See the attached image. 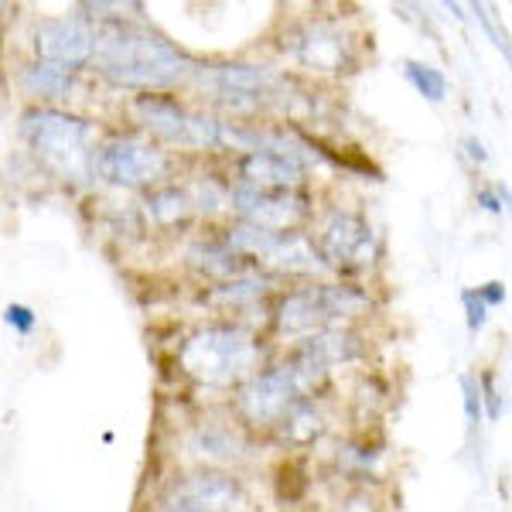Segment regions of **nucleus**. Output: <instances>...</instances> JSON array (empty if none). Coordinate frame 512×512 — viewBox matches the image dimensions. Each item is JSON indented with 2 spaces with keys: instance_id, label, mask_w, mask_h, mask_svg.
Listing matches in <instances>:
<instances>
[{
  "instance_id": "obj_27",
  "label": "nucleus",
  "mask_w": 512,
  "mask_h": 512,
  "mask_svg": "<svg viewBox=\"0 0 512 512\" xmlns=\"http://www.w3.org/2000/svg\"><path fill=\"white\" fill-rule=\"evenodd\" d=\"M465 147H468V158H472V161H478V164H485V161H489V154H485V147H482V140H465Z\"/></svg>"
},
{
  "instance_id": "obj_24",
  "label": "nucleus",
  "mask_w": 512,
  "mask_h": 512,
  "mask_svg": "<svg viewBox=\"0 0 512 512\" xmlns=\"http://www.w3.org/2000/svg\"><path fill=\"white\" fill-rule=\"evenodd\" d=\"M478 291V297H482L489 308H495V304H502L506 301V287L499 284V280H492V284H482V287H475Z\"/></svg>"
},
{
  "instance_id": "obj_6",
  "label": "nucleus",
  "mask_w": 512,
  "mask_h": 512,
  "mask_svg": "<svg viewBox=\"0 0 512 512\" xmlns=\"http://www.w3.org/2000/svg\"><path fill=\"white\" fill-rule=\"evenodd\" d=\"M137 117L144 127H151L158 137L178 147H219L222 140H226L222 123H216L212 117H202V113L185 110V106H178L175 99H168V96H140Z\"/></svg>"
},
{
  "instance_id": "obj_9",
  "label": "nucleus",
  "mask_w": 512,
  "mask_h": 512,
  "mask_svg": "<svg viewBox=\"0 0 512 512\" xmlns=\"http://www.w3.org/2000/svg\"><path fill=\"white\" fill-rule=\"evenodd\" d=\"M96 38L99 31H93L82 14H65V18L41 21L35 31V48L41 55V62L62 65V69H79L96 55Z\"/></svg>"
},
{
  "instance_id": "obj_8",
  "label": "nucleus",
  "mask_w": 512,
  "mask_h": 512,
  "mask_svg": "<svg viewBox=\"0 0 512 512\" xmlns=\"http://www.w3.org/2000/svg\"><path fill=\"white\" fill-rule=\"evenodd\" d=\"M243 489L229 475H185L161 499V512H243Z\"/></svg>"
},
{
  "instance_id": "obj_14",
  "label": "nucleus",
  "mask_w": 512,
  "mask_h": 512,
  "mask_svg": "<svg viewBox=\"0 0 512 512\" xmlns=\"http://www.w3.org/2000/svg\"><path fill=\"white\" fill-rule=\"evenodd\" d=\"M359 338L352 332H342V328H328V332H318V335H308L301 345H297V352L291 359L301 362L304 369H308L311 376L325 379L332 373L335 366H345V362H355L359 359Z\"/></svg>"
},
{
  "instance_id": "obj_3",
  "label": "nucleus",
  "mask_w": 512,
  "mask_h": 512,
  "mask_svg": "<svg viewBox=\"0 0 512 512\" xmlns=\"http://www.w3.org/2000/svg\"><path fill=\"white\" fill-rule=\"evenodd\" d=\"M256 359H260V345L236 325L202 328L178 352L181 369L202 386H233L253 373Z\"/></svg>"
},
{
  "instance_id": "obj_13",
  "label": "nucleus",
  "mask_w": 512,
  "mask_h": 512,
  "mask_svg": "<svg viewBox=\"0 0 512 512\" xmlns=\"http://www.w3.org/2000/svg\"><path fill=\"white\" fill-rule=\"evenodd\" d=\"M209 82L236 110H253L267 96H274V89L280 86V79L270 69H263V65H243V62L216 65L209 72Z\"/></svg>"
},
{
  "instance_id": "obj_12",
  "label": "nucleus",
  "mask_w": 512,
  "mask_h": 512,
  "mask_svg": "<svg viewBox=\"0 0 512 512\" xmlns=\"http://www.w3.org/2000/svg\"><path fill=\"white\" fill-rule=\"evenodd\" d=\"M291 55L308 69L342 72L352 65V38L335 21H311L291 38Z\"/></svg>"
},
{
  "instance_id": "obj_23",
  "label": "nucleus",
  "mask_w": 512,
  "mask_h": 512,
  "mask_svg": "<svg viewBox=\"0 0 512 512\" xmlns=\"http://www.w3.org/2000/svg\"><path fill=\"white\" fill-rule=\"evenodd\" d=\"M4 321L21 335H28L31 328H35V315H31V308H24V304H11V308L4 311Z\"/></svg>"
},
{
  "instance_id": "obj_18",
  "label": "nucleus",
  "mask_w": 512,
  "mask_h": 512,
  "mask_svg": "<svg viewBox=\"0 0 512 512\" xmlns=\"http://www.w3.org/2000/svg\"><path fill=\"white\" fill-rule=\"evenodd\" d=\"M24 89L41 99H59L69 89V69L52 62H35L31 69H24Z\"/></svg>"
},
{
  "instance_id": "obj_28",
  "label": "nucleus",
  "mask_w": 512,
  "mask_h": 512,
  "mask_svg": "<svg viewBox=\"0 0 512 512\" xmlns=\"http://www.w3.org/2000/svg\"><path fill=\"white\" fill-rule=\"evenodd\" d=\"M495 192H499V198H502V205H509V212H512V192L506 185H495Z\"/></svg>"
},
{
  "instance_id": "obj_2",
  "label": "nucleus",
  "mask_w": 512,
  "mask_h": 512,
  "mask_svg": "<svg viewBox=\"0 0 512 512\" xmlns=\"http://www.w3.org/2000/svg\"><path fill=\"white\" fill-rule=\"evenodd\" d=\"M21 134L35 158L62 181H89L96 175L93 123L59 110H28L21 117Z\"/></svg>"
},
{
  "instance_id": "obj_11",
  "label": "nucleus",
  "mask_w": 512,
  "mask_h": 512,
  "mask_svg": "<svg viewBox=\"0 0 512 512\" xmlns=\"http://www.w3.org/2000/svg\"><path fill=\"white\" fill-rule=\"evenodd\" d=\"M233 205L250 226L270 229V233H287L304 219V198L291 188H233Z\"/></svg>"
},
{
  "instance_id": "obj_7",
  "label": "nucleus",
  "mask_w": 512,
  "mask_h": 512,
  "mask_svg": "<svg viewBox=\"0 0 512 512\" xmlns=\"http://www.w3.org/2000/svg\"><path fill=\"white\" fill-rule=\"evenodd\" d=\"M168 158L154 144H144L137 137H117L99 147L96 154V175L120 188H140L164 178Z\"/></svg>"
},
{
  "instance_id": "obj_15",
  "label": "nucleus",
  "mask_w": 512,
  "mask_h": 512,
  "mask_svg": "<svg viewBox=\"0 0 512 512\" xmlns=\"http://www.w3.org/2000/svg\"><path fill=\"white\" fill-rule=\"evenodd\" d=\"M304 178V164L284 151H246L239 161V185L250 188H294Z\"/></svg>"
},
{
  "instance_id": "obj_19",
  "label": "nucleus",
  "mask_w": 512,
  "mask_h": 512,
  "mask_svg": "<svg viewBox=\"0 0 512 512\" xmlns=\"http://www.w3.org/2000/svg\"><path fill=\"white\" fill-rule=\"evenodd\" d=\"M403 76H407V82L417 89L420 96L431 99V103H441V99L448 96V79H444V72L434 69V65H427V62H403Z\"/></svg>"
},
{
  "instance_id": "obj_25",
  "label": "nucleus",
  "mask_w": 512,
  "mask_h": 512,
  "mask_svg": "<svg viewBox=\"0 0 512 512\" xmlns=\"http://www.w3.org/2000/svg\"><path fill=\"white\" fill-rule=\"evenodd\" d=\"M482 393H485V407H489V417H499V393L492 386V376H482Z\"/></svg>"
},
{
  "instance_id": "obj_1",
  "label": "nucleus",
  "mask_w": 512,
  "mask_h": 512,
  "mask_svg": "<svg viewBox=\"0 0 512 512\" xmlns=\"http://www.w3.org/2000/svg\"><path fill=\"white\" fill-rule=\"evenodd\" d=\"M96 62L110 82L130 89H161L185 76V55L171 41L137 24H103L96 38Z\"/></svg>"
},
{
  "instance_id": "obj_10",
  "label": "nucleus",
  "mask_w": 512,
  "mask_h": 512,
  "mask_svg": "<svg viewBox=\"0 0 512 512\" xmlns=\"http://www.w3.org/2000/svg\"><path fill=\"white\" fill-rule=\"evenodd\" d=\"M318 250L325 256V263L342 270H362L376 260V233L362 216L355 212H335L325 222L318 239Z\"/></svg>"
},
{
  "instance_id": "obj_5",
  "label": "nucleus",
  "mask_w": 512,
  "mask_h": 512,
  "mask_svg": "<svg viewBox=\"0 0 512 512\" xmlns=\"http://www.w3.org/2000/svg\"><path fill=\"white\" fill-rule=\"evenodd\" d=\"M318 379L308 373L297 359H287L284 366H274L260 376H250L246 386L239 390V414L250 424H280L287 410L304 400V393L315 386Z\"/></svg>"
},
{
  "instance_id": "obj_4",
  "label": "nucleus",
  "mask_w": 512,
  "mask_h": 512,
  "mask_svg": "<svg viewBox=\"0 0 512 512\" xmlns=\"http://www.w3.org/2000/svg\"><path fill=\"white\" fill-rule=\"evenodd\" d=\"M369 308V297L349 284H318L294 291L277 308V332L280 335H318L328 332L335 321L355 318Z\"/></svg>"
},
{
  "instance_id": "obj_20",
  "label": "nucleus",
  "mask_w": 512,
  "mask_h": 512,
  "mask_svg": "<svg viewBox=\"0 0 512 512\" xmlns=\"http://www.w3.org/2000/svg\"><path fill=\"white\" fill-rule=\"evenodd\" d=\"M260 294H263V284H256V280H236V284L216 291V301L239 304V301H250V297H260Z\"/></svg>"
},
{
  "instance_id": "obj_16",
  "label": "nucleus",
  "mask_w": 512,
  "mask_h": 512,
  "mask_svg": "<svg viewBox=\"0 0 512 512\" xmlns=\"http://www.w3.org/2000/svg\"><path fill=\"white\" fill-rule=\"evenodd\" d=\"M277 431L284 441H291V444H311L315 437L325 434V417H321V410L315 407V403L301 400L297 407L287 410V417L277 424Z\"/></svg>"
},
{
  "instance_id": "obj_26",
  "label": "nucleus",
  "mask_w": 512,
  "mask_h": 512,
  "mask_svg": "<svg viewBox=\"0 0 512 512\" xmlns=\"http://www.w3.org/2000/svg\"><path fill=\"white\" fill-rule=\"evenodd\" d=\"M478 205H485V209L495 212V216L502 212V198H499V192H489V188H482V192H478Z\"/></svg>"
},
{
  "instance_id": "obj_17",
  "label": "nucleus",
  "mask_w": 512,
  "mask_h": 512,
  "mask_svg": "<svg viewBox=\"0 0 512 512\" xmlns=\"http://www.w3.org/2000/svg\"><path fill=\"white\" fill-rule=\"evenodd\" d=\"M195 209V198L185 192V188H158V192L147 195V216H151L158 226H175V222H185Z\"/></svg>"
},
{
  "instance_id": "obj_21",
  "label": "nucleus",
  "mask_w": 512,
  "mask_h": 512,
  "mask_svg": "<svg viewBox=\"0 0 512 512\" xmlns=\"http://www.w3.org/2000/svg\"><path fill=\"white\" fill-rule=\"evenodd\" d=\"M461 301H465L468 328H472V332H482L485 321H489V304L478 297V291H465V294H461Z\"/></svg>"
},
{
  "instance_id": "obj_22",
  "label": "nucleus",
  "mask_w": 512,
  "mask_h": 512,
  "mask_svg": "<svg viewBox=\"0 0 512 512\" xmlns=\"http://www.w3.org/2000/svg\"><path fill=\"white\" fill-rule=\"evenodd\" d=\"M461 390H465V414L472 424H478V420H482V393H478V383L461 376Z\"/></svg>"
}]
</instances>
